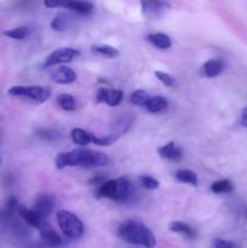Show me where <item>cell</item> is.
<instances>
[{"label": "cell", "mask_w": 247, "mask_h": 248, "mask_svg": "<svg viewBox=\"0 0 247 248\" xmlns=\"http://www.w3.org/2000/svg\"><path fill=\"white\" fill-rule=\"evenodd\" d=\"M109 159L104 153L91 149H74L68 153H60L55 159L56 169L65 167H101L108 165Z\"/></svg>", "instance_id": "obj_1"}, {"label": "cell", "mask_w": 247, "mask_h": 248, "mask_svg": "<svg viewBox=\"0 0 247 248\" xmlns=\"http://www.w3.org/2000/svg\"><path fill=\"white\" fill-rule=\"evenodd\" d=\"M118 235L121 240L131 245H138L145 248H154L156 239L149 228L137 220H126L118 228Z\"/></svg>", "instance_id": "obj_2"}, {"label": "cell", "mask_w": 247, "mask_h": 248, "mask_svg": "<svg viewBox=\"0 0 247 248\" xmlns=\"http://www.w3.org/2000/svg\"><path fill=\"white\" fill-rule=\"evenodd\" d=\"M56 219H57L58 227L62 230L63 234L70 240H79L84 235V224L79 217L74 215L70 211L61 210L56 213Z\"/></svg>", "instance_id": "obj_3"}, {"label": "cell", "mask_w": 247, "mask_h": 248, "mask_svg": "<svg viewBox=\"0 0 247 248\" xmlns=\"http://www.w3.org/2000/svg\"><path fill=\"white\" fill-rule=\"evenodd\" d=\"M7 93L11 97L26 101L34 102V103H44L51 97V89L46 86H17L10 87Z\"/></svg>", "instance_id": "obj_4"}, {"label": "cell", "mask_w": 247, "mask_h": 248, "mask_svg": "<svg viewBox=\"0 0 247 248\" xmlns=\"http://www.w3.org/2000/svg\"><path fill=\"white\" fill-rule=\"evenodd\" d=\"M79 51L72 47H62L51 52L44 61V68L53 67V65L62 64V63L72 62L79 56Z\"/></svg>", "instance_id": "obj_5"}, {"label": "cell", "mask_w": 247, "mask_h": 248, "mask_svg": "<svg viewBox=\"0 0 247 248\" xmlns=\"http://www.w3.org/2000/svg\"><path fill=\"white\" fill-rule=\"evenodd\" d=\"M46 7H64L79 15H89L93 10V5L87 1H45Z\"/></svg>", "instance_id": "obj_6"}, {"label": "cell", "mask_w": 247, "mask_h": 248, "mask_svg": "<svg viewBox=\"0 0 247 248\" xmlns=\"http://www.w3.org/2000/svg\"><path fill=\"white\" fill-rule=\"evenodd\" d=\"M123 98L124 92L121 90H110L106 89V87H99L97 90V103H106L110 107H116L121 103Z\"/></svg>", "instance_id": "obj_7"}, {"label": "cell", "mask_w": 247, "mask_h": 248, "mask_svg": "<svg viewBox=\"0 0 247 248\" xmlns=\"http://www.w3.org/2000/svg\"><path fill=\"white\" fill-rule=\"evenodd\" d=\"M55 205L56 200L52 195H50V194H43V195H40L36 199L33 210L45 219V217H47L52 212L53 208H55Z\"/></svg>", "instance_id": "obj_8"}, {"label": "cell", "mask_w": 247, "mask_h": 248, "mask_svg": "<svg viewBox=\"0 0 247 248\" xmlns=\"http://www.w3.org/2000/svg\"><path fill=\"white\" fill-rule=\"evenodd\" d=\"M39 232H40L41 240H43L44 244L48 247H58L62 244V240H61L60 235L56 232V230L51 227L48 223H46L44 220V223L41 224V227L39 228Z\"/></svg>", "instance_id": "obj_9"}, {"label": "cell", "mask_w": 247, "mask_h": 248, "mask_svg": "<svg viewBox=\"0 0 247 248\" xmlns=\"http://www.w3.org/2000/svg\"><path fill=\"white\" fill-rule=\"evenodd\" d=\"M157 153H159L160 157L173 162H178L183 159V152L174 142H169L162 145V147H160L157 149Z\"/></svg>", "instance_id": "obj_10"}, {"label": "cell", "mask_w": 247, "mask_h": 248, "mask_svg": "<svg viewBox=\"0 0 247 248\" xmlns=\"http://www.w3.org/2000/svg\"><path fill=\"white\" fill-rule=\"evenodd\" d=\"M97 198H107L110 200L118 201V179H108L104 181L97 189Z\"/></svg>", "instance_id": "obj_11"}, {"label": "cell", "mask_w": 247, "mask_h": 248, "mask_svg": "<svg viewBox=\"0 0 247 248\" xmlns=\"http://www.w3.org/2000/svg\"><path fill=\"white\" fill-rule=\"evenodd\" d=\"M140 6H142L143 14L148 17L161 16L165 11L170 9V5L162 1H142Z\"/></svg>", "instance_id": "obj_12"}, {"label": "cell", "mask_w": 247, "mask_h": 248, "mask_svg": "<svg viewBox=\"0 0 247 248\" xmlns=\"http://www.w3.org/2000/svg\"><path fill=\"white\" fill-rule=\"evenodd\" d=\"M51 77H52L53 81H56L57 84H72L77 80V73L72 69V68L68 67H58L51 73Z\"/></svg>", "instance_id": "obj_13"}, {"label": "cell", "mask_w": 247, "mask_h": 248, "mask_svg": "<svg viewBox=\"0 0 247 248\" xmlns=\"http://www.w3.org/2000/svg\"><path fill=\"white\" fill-rule=\"evenodd\" d=\"M17 211H18V213L21 215V217L26 220L27 224L31 225V227L39 229V228L41 227V224L44 223V218L41 217L40 215H38L34 210H28V208L18 206V210Z\"/></svg>", "instance_id": "obj_14"}, {"label": "cell", "mask_w": 247, "mask_h": 248, "mask_svg": "<svg viewBox=\"0 0 247 248\" xmlns=\"http://www.w3.org/2000/svg\"><path fill=\"white\" fill-rule=\"evenodd\" d=\"M202 74L207 78H216L224 69V63L222 60H208L202 65Z\"/></svg>", "instance_id": "obj_15"}, {"label": "cell", "mask_w": 247, "mask_h": 248, "mask_svg": "<svg viewBox=\"0 0 247 248\" xmlns=\"http://www.w3.org/2000/svg\"><path fill=\"white\" fill-rule=\"evenodd\" d=\"M147 40L149 41L152 45L155 47L160 48V50H167L171 47L172 41L170 36L165 33H150L147 35Z\"/></svg>", "instance_id": "obj_16"}, {"label": "cell", "mask_w": 247, "mask_h": 248, "mask_svg": "<svg viewBox=\"0 0 247 248\" xmlns=\"http://www.w3.org/2000/svg\"><path fill=\"white\" fill-rule=\"evenodd\" d=\"M169 106V102L165 97L162 96H153L150 97L148 103L145 104L144 108L147 109L149 113H160V111L165 110Z\"/></svg>", "instance_id": "obj_17"}, {"label": "cell", "mask_w": 247, "mask_h": 248, "mask_svg": "<svg viewBox=\"0 0 247 248\" xmlns=\"http://www.w3.org/2000/svg\"><path fill=\"white\" fill-rule=\"evenodd\" d=\"M70 138H72L73 143H75L77 145H87L89 143H92L93 135L82 128H74L70 132Z\"/></svg>", "instance_id": "obj_18"}, {"label": "cell", "mask_w": 247, "mask_h": 248, "mask_svg": "<svg viewBox=\"0 0 247 248\" xmlns=\"http://www.w3.org/2000/svg\"><path fill=\"white\" fill-rule=\"evenodd\" d=\"M169 229L171 230L172 232H176V234L183 235L186 239H194L195 237V232L189 227L186 223L178 222V220H174V222H171L169 225Z\"/></svg>", "instance_id": "obj_19"}, {"label": "cell", "mask_w": 247, "mask_h": 248, "mask_svg": "<svg viewBox=\"0 0 247 248\" xmlns=\"http://www.w3.org/2000/svg\"><path fill=\"white\" fill-rule=\"evenodd\" d=\"M176 179L181 183L190 184V186H198V174L190 170H179L176 172Z\"/></svg>", "instance_id": "obj_20"}, {"label": "cell", "mask_w": 247, "mask_h": 248, "mask_svg": "<svg viewBox=\"0 0 247 248\" xmlns=\"http://www.w3.org/2000/svg\"><path fill=\"white\" fill-rule=\"evenodd\" d=\"M91 50L96 55L106 58H115L116 56H119L118 48L110 45H93L91 47Z\"/></svg>", "instance_id": "obj_21"}, {"label": "cell", "mask_w": 247, "mask_h": 248, "mask_svg": "<svg viewBox=\"0 0 247 248\" xmlns=\"http://www.w3.org/2000/svg\"><path fill=\"white\" fill-rule=\"evenodd\" d=\"M18 210V202H17V199L11 196V198L7 199V201L5 202L4 207H2L1 212H0V217L2 219H9L14 216V213Z\"/></svg>", "instance_id": "obj_22"}, {"label": "cell", "mask_w": 247, "mask_h": 248, "mask_svg": "<svg viewBox=\"0 0 247 248\" xmlns=\"http://www.w3.org/2000/svg\"><path fill=\"white\" fill-rule=\"evenodd\" d=\"M57 103L63 110L73 111L75 110V99L69 93H61L57 96Z\"/></svg>", "instance_id": "obj_23"}, {"label": "cell", "mask_w": 247, "mask_h": 248, "mask_svg": "<svg viewBox=\"0 0 247 248\" xmlns=\"http://www.w3.org/2000/svg\"><path fill=\"white\" fill-rule=\"evenodd\" d=\"M68 24H69V17H68V15L60 12L52 19V22H51V28L56 31H63L68 28Z\"/></svg>", "instance_id": "obj_24"}, {"label": "cell", "mask_w": 247, "mask_h": 248, "mask_svg": "<svg viewBox=\"0 0 247 248\" xmlns=\"http://www.w3.org/2000/svg\"><path fill=\"white\" fill-rule=\"evenodd\" d=\"M232 190V182L228 179H220V181L215 182L211 184V191L215 194H224L230 193Z\"/></svg>", "instance_id": "obj_25"}, {"label": "cell", "mask_w": 247, "mask_h": 248, "mask_svg": "<svg viewBox=\"0 0 247 248\" xmlns=\"http://www.w3.org/2000/svg\"><path fill=\"white\" fill-rule=\"evenodd\" d=\"M4 35L9 36V38L11 39H15V40H23V39H26V36L28 35V28H27L26 26L16 27V28L5 31Z\"/></svg>", "instance_id": "obj_26"}, {"label": "cell", "mask_w": 247, "mask_h": 248, "mask_svg": "<svg viewBox=\"0 0 247 248\" xmlns=\"http://www.w3.org/2000/svg\"><path fill=\"white\" fill-rule=\"evenodd\" d=\"M149 98V94L145 91H143V90H137V91H135L131 94V102H132L135 106L138 107H145V104L148 103Z\"/></svg>", "instance_id": "obj_27"}, {"label": "cell", "mask_w": 247, "mask_h": 248, "mask_svg": "<svg viewBox=\"0 0 247 248\" xmlns=\"http://www.w3.org/2000/svg\"><path fill=\"white\" fill-rule=\"evenodd\" d=\"M118 140H119V135H107V136H102V137L93 136L92 143H93L94 145L107 147V145H110L113 144V143H115Z\"/></svg>", "instance_id": "obj_28"}, {"label": "cell", "mask_w": 247, "mask_h": 248, "mask_svg": "<svg viewBox=\"0 0 247 248\" xmlns=\"http://www.w3.org/2000/svg\"><path fill=\"white\" fill-rule=\"evenodd\" d=\"M140 186H142L144 189H147V190H153V189L159 188L160 183L159 181H156V179L153 178V177L144 176V177H140Z\"/></svg>", "instance_id": "obj_29"}, {"label": "cell", "mask_w": 247, "mask_h": 248, "mask_svg": "<svg viewBox=\"0 0 247 248\" xmlns=\"http://www.w3.org/2000/svg\"><path fill=\"white\" fill-rule=\"evenodd\" d=\"M155 77H156V79L159 80L160 82H162V84L165 85V86H172L174 82L173 78L171 77L170 74H167V73L165 72H161V70H156L155 72Z\"/></svg>", "instance_id": "obj_30"}, {"label": "cell", "mask_w": 247, "mask_h": 248, "mask_svg": "<svg viewBox=\"0 0 247 248\" xmlns=\"http://www.w3.org/2000/svg\"><path fill=\"white\" fill-rule=\"evenodd\" d=\"M213 248H237L236 244L229 240L217 239L213 241Z\"/></svg>", "instance_id": "obj_31"}, {"label": "cell", "mask_w": 247, "mask_h": 248, "mask_svg": "<svg viewBox=\"0 0 247 248\" xmlns=\"http://www.w3.org/2000/svg\"><path fill=\"white\" fill-rule=\"evenodd\" d=\"M241 125L247 127V107L241 111Z\"/></svg>", "instance_id": "obj_32"}]
</instances>
